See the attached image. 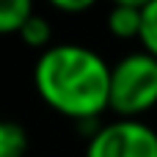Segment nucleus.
<instances>
[{"mask_svg":"<svg viewBox=\"0 0 157 157\" xmlns=\"http://www.w3.org/2000/svg\"><path fill=\"white\" fill-rule=\"evenodd\" d=\"M141 44L149 55L157 58V0L144 8V28H141Z\"/></svg>","mask_w":157,"mask_h":157,"instance_id":"nucleus-8","label":"nucleus"},{"mask_svg":"<svg viewBox=\"0 0 157 157\" xmlns=\"http://www.w3.org/2000/svg\"><path fill=\"white\" fill-rule=\"evenodd\" d=\"M52 8L58 11H66V14H80V11H88L97 0H47Z\"/></svg>","mask_w":157,"mask_h":157,"instance_id":"nucleus-9","label":"nucleus"},{"mask_svg":"<svg viewBox=\"0 0 157 157\" xmlns=\"http://www.w3.org/2000/svg\"><path fill=\"white\" fill-rule=\"evenodd\" d=\"M152 0H113V6H130V8H146Z\"/></svg>","mask_w":157,"mask_h":157,"instance_id":"nucleus-10","label":"nucleus"},{"mask_svg":"<svg viewBox=\"0 0 157 157\" xmlns=\"http://www.w3.org/2000/svg\"><path fill=\"white\" fill-rule=\"evenodd\" d=\"M110 69L113 66L88 47L52 44L33 66V86L55 113L91 121L110 108Z\"/></svg>","mask_w":157,"mask_h":157,"instance_id":"nucleus-1","label":"nucleus"},{"mask_svg":"<svg viewBox=\"0 0 157 157\" xmlns=\"http://www.w3.org/2000/svg\"><path fill=\"white\" fill-rule=\"evenodd\" d=\"M30 17H33V0H0V30L3 33H19Z\"/></svg>","mask_w":157,"mask_h":157,"instance_id":"nucleus-5","label":"nucleus"},{"mask_svg":"<svg viewBox=\"0 0 157 157\" xmlns=\"http://www.w3.org/2000/svg\"><path fill=\"white\" fill-rule=\"evenodd\" d=\"M157 105V58L146 50L119 58L110 69V110L119 119H138Z\"/></svg>","mask_w":157,"mask_h":157,"instance_id":"nucleus-2","label":"nucleus"},{"mask_svg":"<svg viewBox=\"0 0 157 157\" xmlns=\"http://www.w3.org/2000/svg\"><path fill=\"white\" fill-rule=\"evenodd\" d=\"M144 28V8H130V6H113L108 14V30L116 39H141Z\"/></svg>","mask_w":157,"mask_h":157,"instance_id":"nucleus-4","label":"nucleus"},{"mask_svg":"<svg viewBox=\"0 0 157 157\" xmlns=\"http://www.w3.org/2000/svg\"><path fill=\"white\" fill-rule=\"evenodd\" d=\"M86 157H157V132L138 119H119L88 141Z\"/></svg>","mask_w":157,"mask_h":157,"instance_id":"nucleus-3","label":"nucleus"},{"mask_svg":"<svg viewBox=\"0 0 157 157\" xmlns=\"http://www.w3.org/2000/svg\"><path fill=\"white\" fill-rule=\"evenodd\" d=\"M0 157H28V132L19 121L0 124Z\"/></svg>","mask_w":157,"mask_h":157,"instance_id":"nucleus-6","label":"nucleus"},{"mask_svg":"<svg viewBox=\"0 0 157 157\" xmlns=\"http://www.w3.org/2000/svg\"><path fill=\"white\" fill-rule=\"evenodd\" d=\"M19 36H22V41H25L28 47L50 50V36H52V28H50V22H47L44 17L33 14V17H30V19H28V22L22 25Z\"/></svg>","mask_w":157,"mask_h":157,"instance_id":"nucleus-7","label":"nucleus"}]
</instances>
